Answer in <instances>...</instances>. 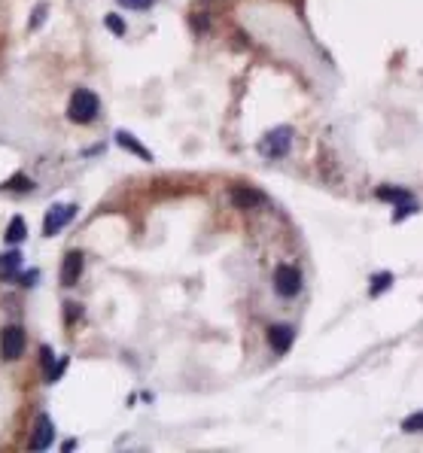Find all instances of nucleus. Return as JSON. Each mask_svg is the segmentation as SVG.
<instances>
[{
  "mask_svg": "<svg viewBox=\"0 0 423 453\" xmlns=\"http://www.w3.org/2000/svg\"><path fill=\"white\" fill-rule=\"evenodd\" d=\"M98 110H101V101H98L95 91L76 89L71 95V104H67V119L76 122V125H89V122H95Z\"/></svg>",
  "mask_w": 423,
  "mask_h": 453,
  "instance_id": "f257e3e1",
  "label": "nucleus"
},
{
  "mask_svg": "<svg viewBox=\"0 0 423 453\" xmlns=\"http://www.w3.org/2000/svg\"><path fill=\"white\" fill-rule=\"evenodd\" d=\"M289 147H292V128H287V125L268 131L262 137V143H259V149H262L265 158H283V156H289Z\"/></svg>",
  "mask_w": 423,
  "mask_h": 453,
  "instance_id": "f03ea898",
  "label": "nucleus"
},
{
  "mask_svg": "<svg viewBox=\"0 0 423 453\" xmlns=\"http://www.w3.org/2000/svg\"><path fill=\"white\" fill-rule=\"evenodd\" d=\"M274 289H278V295H283V298H296L302 293V274H298V268L278 265V271H274Z\"/></svg>",
  "mask_w": 423,
  "mask_h": 453,
  "instance_id": "7ed1b4c3",
  "label": "nucleus"
},
{
  "mask_svg": "<svg viewBox=\"0 0 423 453\" xmlns=\"http://www.w3.org/2000/svg\"><path fill=\"white\" fill-rule=\"evenodd\" d=\"M73 216H76V207L73 204H52L49 210H46V219H43V234L46 237L58 234Z\"/></svg>",
  "mask_w": 423,
  "mask_h": 453,
  "instance_id": "20e7f679",
  "label": "nucleus"
},
{
  "mask_svg": "<svg viewBox=\"0 0 423 453\" xmlns=\"http://www.w3.org/2000/svg\"><path fill=\"white\" fill-rule=\"evenodd\" d=\"M25 353V329L21 326H6L0 332V356L3 359H19Z\"/></svg>",
  "mask_w": 423,
  "mask_h": 453,
  "instance_id": "39448f33",
  "label": "nucleus"
},
{
  "mask_svg": "<svg viewBox=\"0 0 423 453\" xmlns=\"http://www.w3.org/2000/svg\"><path fill=\"white\" fill-rule=\"evenodd\" d=\"M80 277H82V252L71 250L64 256V265H61V283H64V286H76Z\"/></svg>",
  "mask_w": 423,
  "mask_h": 453,
  "instance_id": "423d86ee",
  "label": "nucleus"
},
{
  "mask_svg": "<svg viewBox=\"0 0 423 453\" xmlns=\"http://www.w3.org/2000/svg\"><path fill=\"white\" fill-rule=\"evenodd\" d=\"M52 438H55V426H52V420L43 414V417L37 420L34 435H30V450H46L52 444Z\"/></svg>",
  "mask_w": 423,
  "mask_h": 453,
  "instance_id": "0eeeda50",
  "label": "nucleus"
},
{
  "mask_svg": "<svg viewBox=\"0 0 423 453\" xmlns=\"http://www.w3.org/2000/svg\"><path fill=\"white\" fill-rule=\"evenodd\" d=\"M262 201H265V195L262 192H256V189H244V186L232 189V204L241 207V210H253V207L262 204Z\"/></svg>",
  "mask_w": 423,
  "mask_h": 453,
  "instance_id": "6e6552de",
  "label": "nucleus"
},
{
  "mask_svg": "<svg viewBox=\"0 0 423 453\" xmlns=\"http://www.w3.org/2000/svg\"><path fill=\"white\" fill-rule=\"evenodd\" d=\"M292 338H296L292 326H271L268 329V344H271L278 353H287L292 347Z\"/></svg>",
  "mask_w": 423,
  "mask_h": 453,
  "instance_id": "1a4fd4ad",
  "label": "nucleus"
},
{
  "mask_svg": "<svg viewBox=\"0 0 423 453\" xmlns=\"http://www.w3.org/2000/svg\"><path fill=\"white\" fill-rule=\"evenodd\" d=\"M116 143H119L122 149H128V152H134V156H141L143 161H152V152L146 149L134 134H128V131H116Z\"/></svg>",
  "mask_w": 423,
  "mask_h": 453,
  "instance_id": "9d476101",
  "label": "nucleus"
},
{
  "mask_svg": "<svg viewBox=\"0 0 423 453\" xmlns=\"http://www.w3.org/2000/svg\"><path fill=\"white\" fill-rule=\"evenodd\" d=\"M19 268H21V252H0V280H10L19 274Z\"/></svg>",
  "mask_w": 423,
  "mask_h": 453,
  "instance_id": "9b49d317",
  "label": "nucleus"
},
{
  "mask_svg": "<svg viewBox=\"0 0 423 453\" xmlns=\"http://www.w3.org/2000/svg\"><path fill=\"white\" fill-rule=\"evenodd\" d=\"M25 234H28V228H25V219L21 216H15L12 222H10V228H6V243H21L25 241Z\"/></svg>",
  "mask_w": 423,
  "mask_h": 453,
  "instance_id": "f8f14e48",
  "label": "nucleus"
},
{
  "mask_svg": "<svg viewBox=\"0 0 423 453\" xmlns=\"http://www.w3.org/2000/svg\"><path fill=\"white\" fill-rule=\"evenodd\" d=\"M378 198H381V201H393V204H399V201H408L411 192L396 189V186H384V189H378Z\"/></svg>",
  "mask_w": 423,
  "mask_h": 453,
  "instance_id": "ddd939ff",
  "label": "nucleus"
},
{
  "mask_svg": "<svg viewBox=\"0 0 423 453\" xmlns=\"http://www.w3.org/2000/svg\"><path fill=\"white\" fill-rule=\"evenodd\" d=\"M390 283H393V274H390V271H381L378 277H372V286H368V293H372V295L387 293V289H390Z\"/></svg>",
  "mask_w": 423,
  "mask_h": 453,
  "instance_id": "4468645a",
  "label": "nucleus"
},
{
  "mask_svg": "<svg viewBox=\"0 0 423 453\" xmlns=\"http://www.w3.org/2000/svg\"><path fill=\"white\" fill-rule=\"evenodd\" d=\"M411 213H417V204H414L411 198H408V201H399V204H396V213H393V222L411 216Z\"/></svg>",
  "mask_w": 423,
  "mask_h": 453,
  "instance_id": "2eb2a0df",
  "label": "nucleus"
},
{
  "mask_svg": "<svg viewBox=\"0 0 423 453\" xmlns=\"http://www.w3.org/2000/svg\"><path fill=\"white\" fill-rule=\"evenodd\" d=\"M30 186H34V183H30L25 174H15V176H10V180H6V189H15V192H28Z\"/></svg>",
  "mask_w": 423,
  "mask_h": 453,
  "instance_id": "dca6fc26",
  "label": "nucleus"
},
{
  "mask_svg": "<svg viewBox=\"0 0 423 453\" xmlns=\"http://www.w3.org/2000/svg\"><path fill=\"white\" fill-rule=\"evenodd\" d=\"M402 429L405 432H423V411H417V414H411V417H405V423H402Z\"/></svg>",
  "mask_w": 423,
  "mask_h": 453,
  "instance_id": "f3484780",
  "label": "nucleus"
},
{
  "mask_svg": "<svg viewBox=\"0 0 423 453\" xmlns=\"http://www.w3.org/2000/svg\"><path fill=\"white\" fill-rule=\"evenodd\" d=\"M104 25H107V28H110V30H113V34H116V37H122V34H125V21H122V19H119V15H113V12H107V19H104Z\"/></svg>",
  "mask_w": 423,
  "mask_h": 453,
  "instance_id": "a211bd4d",
  "label": "nucleus"
},
{
  "mask_svg": "<svg viewBox=\"0 0 423 453\" xmlns=\"http://www.w3.org/2000/svg\"><path fill=\"white\" fill-rule=\"evenodd\" d=\"M43 19H46V3H40V6L34 10V15H30V30L40 28V25H43Z\"/></svg>",
  "mask_w": 423,
  "mask_h": 453,
  "instance_id": "6ab92c4d",
  "label": "nucleus"
},
{
  "mask_svg": "<svg viewBox=\"0 0 423 453\" xmlns=\"http://www.w3.org/2000/svg\"><path fill=\"white\" fill-rule=\"evenodd\" d=\"M125 10H150L152 6V0H119Z\"/></svg>",
  "mask_w": 423,
  "mask_h": 453,
  "instance_id": "aec40b11",
  "label": "nucleus"
},
{
  "mask_svg": "<svg viewBox=\"0 0 423 453\" xmlns=\"http://www.w3.org/2000/svg\"><path fill=\"white\" fill-rule=\"evenodd\" d=\"M37 280H40V271H28V274H21V286H34Z\"/></svg>",
  "mask_w": 423,
  "mask_h": 453,
  "instance_id": "412c9836",
  "label": "nucleus"
}]
</instances>
